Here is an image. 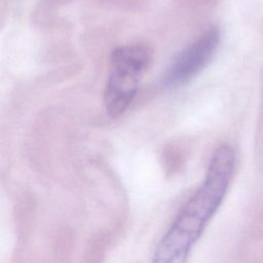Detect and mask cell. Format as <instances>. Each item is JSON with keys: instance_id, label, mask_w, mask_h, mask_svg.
Masks as SVG:
<instances>
[{"instance_id": "obj_1", "label": "cell", "mask_w": 263, "mask_h": 263, "mask_svg": "<svg viewBox=\"0 0 263 263\" xmlns=\"http://www.w3.org/2000/svg\"><path fill=\"white\" fill-rule=\"evenodd\" d=\"M235 166V154L229 145H221L213 154L200 187L180 211L176 220L155 248L153 262L182 263L219 208Z\"/></svg>"}, {"instance_id": "obj_2", "label": "cell", "mask_w": 263, "mask_h": 263, "mask_svg": "<svg viewBox=\"0 0 263 263\" xmlns=\"http://www.w3.org/2000/svg\"><path fill=\"white\" fill-rule=\"evenodd\" d=\"M152 60V49L142 43L122 45L112 51L104 90V105L109 116L118 117L126 111Z\"/></svg>"}, {"instance_id": "obj_3", "label": "cell", "mask_w": 263, "mask_h": 263, "mask_svg": "<svg viewBox=\"0 0 263 263\" xmlns=\"http://www.w3.org/2000/svg\"><path fill=\"white\" fill-rule=\"evenodd\" d=\"M220 42V31L213 27L183 49L173 61L164 76V84L177 88L192 80L211 62Z\"/></svg>"}]
</instances>
